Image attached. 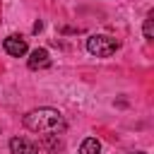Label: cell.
Returning <instances> with one entry per match:
<instances>
[{
    "mask_svg": "<svg viewBox=\"0 0 154 154\" xmlns=\"http://www.w3.org/2000/svg\"><path fill=\"white\" fill-rule=\"evenodd\" d=\"M120 48V41L113 36H103V34H94L87 38V51L96 58H108Z\"/></svg>",
    "mask_w": 154,
    "mask_h": 154,
    "instance_id": "cell-2",
    "label": "cell"
},
{
    "mask_svg": "<svg viewBox=\"0 0 154 154\" xmlns=\"http://www.w3.org/2000/svg\"><path fill=\"white\" fill-rule=\"evenodd\" d=\"M26 65H29V70H43V67H48V65H51L48 51H46V48H34V51L29 53Z\"/></svg>",
    "mask_w": 154,
    "mask_h": 154,
    "instance_id": "cell-4",
    "label": "cell"
},
{
    "mask_svg": "<svg viewBox=\"0 0 154 154\" xmlns=\"http://www.w3.org/2000/svg\"><path fill=\"white\" fill-rule=\"evenodd\" d=\"M142 31H144V38H147V41H152V38H154V14H152V12L147 14V19H144V26H142Z\"/></svg>",
    "mask_w": 154,
    "mask_h": 154,
    "instance_id": "cell-8",
    "label": "cell"
},
{
    "mask_svg": "<svg viewBox=\"0 0 154 154\" xmlns=\"http://www.w3.org/2000/svg\"><path fill=\"white\" fill-rule=\"evenodd\" d=\"M41 29H43V24H41V22H36V24H34V34H38Z\"/></svg>",
    "mask_w": 154,
    "mask_h": 154,
    "instance_id": "cell-9",
    "label": "cell"
},
{
    "mask_svg": "<svg viewBox=\"0 0 154 154\" xmlns=\"http://www.w3.org/2000/svg\"><path fill=\"white\" fill-rule=\"evenodd\" d=\"M2 48H5V53L12 55V58H22V55H26V51H29L26 38H22V36H17V34L7 36V38L2 41Z\"/></svg>",
    "mask_w": 154,
    "mask_h": 154,
    "instance_id": "cell-3",
    "label": "cell"
},
{
    "mask_svg": "<svg viewBox=\"0 0 154 154\" xmlns=\"http://www.w3.org/2000/svg\"><path fill=\"white\" fill-rule=\"evenodd\" d=\"M24 128L38 135H58L65 130V118L58 108L43 106V108H34L24 116Z\"/></svg>",
    "mask_w": 154,
    "mask_h": 154,
    "instance_id": "cell-1",
    "label": "cell"
},
{
    "mask_svg": "<svg viewBox=\"0 0 154 154\" xmlns=\"http://www.w3.org/2000/svg\"><path fill=\"white\" fill-rule=\"evenodd\" d=\"M41 147L48 149L51 154H58L63 149V142L58 140V135H41Z\"/></svg>",
    "mask_w": 154,
    "mask_h": 154,
    "instance_id": "cell-6",
    "label": "cell"
},
{
    "mask_svg": "<svg viewBox=\"0 0 154 154\" xmlns=\"http://www.w3.org/2000/svg\"><path fill=\"white\" fill-rule=\"evenodd\" d=\"M79 154H101V142L96 137H84L79 144Z\"/></svg>",
    "mask_w": 154,
    "mask_h": 154,
    "instance_id": "cell-7",
    "label": "cell"
},
{
    "mask_svg": "<svg viewBox=\"0 0 154 154\" xmlns=\"http://www.w3.org/2000/svg\"><path fill=\"white\" fill-rule=\"evenodd\" d=\"M10 152L12 154H38V147L29 142L26 137H12L10 140Z\"/></svg>",
    "mask_w": 154,
    "mask_h": 154,
    "instance_id": "cell-5",
    "label": "cell"
},
{
    "mask_svg": "<svg viewBox=\"0 0 154 154\" xmlns=\"http://www.w3.org/2000/svg\"><path fill=\"white\" fill-rule=\"evenodd\" d=\"M135 154H147V152H135Z\"/></svg>",
    "mask_w": 154,
    "mask_h": 154,
    "instance_id": "cell-10",
    "label": "cell"
}]
</instances>
